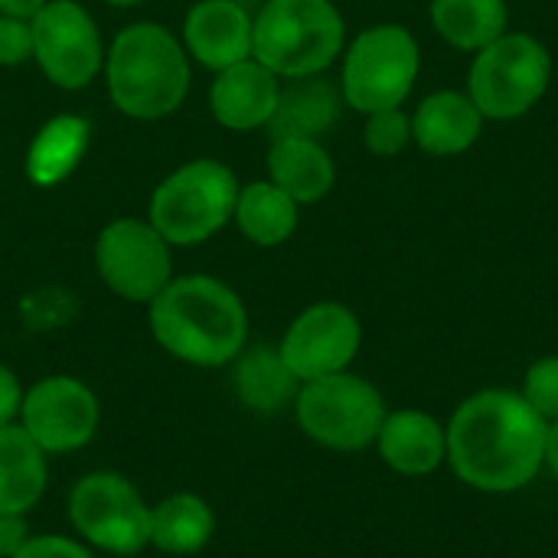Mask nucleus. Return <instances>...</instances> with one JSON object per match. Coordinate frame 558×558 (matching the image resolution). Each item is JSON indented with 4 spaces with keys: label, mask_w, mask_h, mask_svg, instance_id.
<instances>
[{
    "label": "nucleus",
    "mask_w": 558,
    "mask_h": 558,
    "mask_svg": "<svg viewBox=\"0 0 558 558\" xmlns=\"http://www.w3.org/2000/svg\"><path fill=\"white\" fill-rule=\"evenodd\" d=\"M520 396L533 405V412L543 422H549V425L558 422V353L536 360L526 369Z\"/></svg>",
    "instance_id": "nucleus-27"
},
{
    "label": "nucleus",
    "mask_w": 558,
    "mask_h": 558,
    "mask_svg": "<svg viewBox=\"0 0 558 558\" xmlns=\"http://www.w3.org/2000/svg\"><path fill=\"white\" fill-rule=\"evenodd\" d=\"M95 271L111 294L150 304L173 278L170 242L144 219H114L95 239Z\"/></svg>",
    "instance_id": "nucleus-10"
},
{
    "label": "nucleus",
    "mask_w": 558,
    "mask_h": 558,
    "mask_svg": "<svg viewBox=\"0 0 558 558\" xmlns=\"http://www.w3.org/2000/svg\"><path fill=\"white\" fill-rule=\"evenodd\" d=\"M435 33L458 52H481L510 29L507 0H428Z\"/></svg>",
    "instance_id": "nucleus-21"
},
{
    "label": "nucleus",
    "mask_w": 558,
    "mask_h": 558,
    "mask_svg": "<svg viewBox=\"0 0 558 558\" xmlns=\"http://www.w3.org/2000/svg\"><path fill=\"white\" fill-rule=\"evenodd\" d=\"M360 347L363 324L353 307L340 301H317L291 320L278 343V353L301 383H311L350 369Z\"/></svg>",
    "instance_id": "nucleus-12"
},
{
    "label": "nucleus",
    "mask_w": 558,
    "mask_h": 558,
    "mask_svg": "<svg viewBox=\"0 0 558 558\" xmlns=\"http://www.w3.org/2000/svg\"><path fill=\"white\" fill-rule=\"evenodd\" d=\"M445 432L451 471L481 494L523 490L546 468L549 422L520 392L484 389L468 396Z\"/></svg>",
    "instance_id": "nucleus-1"
},
{
    "label": "nucleus",
    "mask_w": 558,
    "mask_h": 558,
    "mask_svg": "<svg viewBox=\"0 0 558 558\" xmlns=\"http://www.w3.org/2000/svg\"><path fill=\"white\" fill-rule=\"evenodd\" d=\"M386 415L383 392L350 369L301 383L294 399L301 432L330 451H363L376 445Z\"/></svg>",
    "instance_id": "nucleus-8"
},
{
    "label": "nucleus",
    "mask_w": 558,
    "mask_h": 558,
    "mask_svg": "<svg viewBox=\"0 0 558 558\" xmlns=\"http://www.w3.org/2000/svg\"><path fill=\"white\" fill-rule=\"evenodd\" d=\"M268 180L298 206H311L333 190L337 163L317 137H271Z\"/></svg>",
    "instance_id": "nucleus-18"
},
{
    "label": "nucleus",
    "mask_w": 558,
    "mask_h": 558,
    "mask_svg": "<svg viewBox=\"0 0 558 558\" xmlns=\"http://www.w3.org/2000/svg\"><path fill=\"white\" fill-rule=\"evenodd\" d=\"M301 379L288 369L278 350L255 347L235 356V396L245 409L258 415L281 412L288 402L298 399Z\"/></svg>",
    "instance_id": "nucleus-24"
},
{
    "label": "nucleus",
    "mask_w": 558,
    "mask_h": 558,
    "mask_svg": "<svg viewBox=\"0 0 558 558\" xmlns=\"http://www.w3.org/2000/svg\"><path fill=\"white\" fill-rule=\"evenodd\" d=\"M13 558H95L92 549L69 536H29V543Z\"/></svg>",
    "instance_id": "nucleus-29"
},
{
    "label": "nucleus",
    "mask_w": 558,
    "mask_h": 558,
    "mask_svg": "<svg viewBox=\"0 0 558 558\" xmlns=\"http://www.w3.org/2000/svg\"><path fill=\"white\" fill-rule=\"evenodd\" d=\"M33 59L43 75L65 92L92 85L105 65V46L95 20L75 0H49L33 20Z\"/></svg>",
    "instance_id": "nucleus-11"
},
{
    "label": "nucleus",
    "mask_w": 558,
    "mask_h": 558,
    "mask_svg": "<svg viewBox=\"0 0 558 558\" xmlns=\"http://www.w3.org/2000/svg\"><path fill=\"white\" fill-rule=\"evenodd\" d=\"M239 180L235 173L209 157L177 167L150 193L147 222L170 245H199L226 229L235 216Z\"/></svg>",
    "instance_id": "nucleus-7"
},
{
    "label": "nucleus",
    "mask_w": 558,
    "mask_h": 558,
    "mask_svg": "<svg viewBox=\"0 0 558 558\" xmlns=\"http://www.w3.org/2000/svg\"><path fill=\"white\" fill-rule=\"evenodd\" d=\"M340 59L343 101L360 114L402 108L422 75V46L402 23H373L360 29Z\"/></svg>",
    "instance_id": "nucleus-6"
},
{
    "label": "nucleus",
    "mask_w": 558,
    "mask_h": 558,
    "mask_svg": "<svg viewBox=\"0 0 558 558\" xmlns=\"http://www.w3.org/2000/svg\"><path fill=\"white\" fill-rule=\"evenodd\" d=\"M49 0H0V13L3 16H20V20H33Z\"/></svg>",
    "instance_id": "nucleus-32"
},
{
    "label": "nucleus",
    "mask_w": 558,
    "mask_h": 558,
    "mask_svg": "<svg viewBox=\"0 0 558 558\" xmlns=\"http://www.w3.org/2000/svg\"><path fill=\"white\" fill-rule=\"evenodd\" d=\"M216 533L213 507L199 494H170L150 507V546L167 556H196Z\"/></svg>",
    "instance_id": "nucleus-23"
},
{
    "label": "nucleus",
    "mask_w": 558,
    "mask_h": 558,
    "mask_svg": "<svg viewBox=\"0 0 558 558\" xmlns=\"http://www.w3.org/2000/svg\"><path fill=\"white\" fill-rule=\"evenodd\" d=\"M105 3H111V7H137L144 0H105Z\"/></svg>",
    "instance_id": "nucleus-34"
},
{
    "label": "nucleus",
    "mask_w": 558,
    "mask_h": 558,
    "mask_svg": "<svg viewBox=\"0 0 558 558\" xmlns=\"http://www.w3.org/2000/svg\"><path fill=\"white\" fill-rule=\"evenodd\" d=\"M33 59V26L20 16L0 13V65H20Z\"/></svg>",
    "instance_id": "nucleus-28"
},
{
    "label": "nucleus",
    "mask_w": 558,
    "mask_h": 558,
    "mask_svg": "<svg viewBox=\"0 0 558 558\" xmlns=\"http://www.w3.org/2000/svg\"><path fill=\"white\" fill-rule=\"evenodd\" d=\"M343 49L347 23L330 0H268L252 16V59L278 78L324 75Z\"/></svg>",
    "instance_id": "nucleus-4"
},
{
    "label": "nucleus",
    "mask_w": 558,
    "mask_h": 558,
    "mask_svg": "<svg viewBox=\"0 0 558 558\" xmlns=\"http://www.w3.org/2000/svg\"><path fill=\"white\" fill-rule=\"evenodd\" d=\"M343 92L340 85L327 82L324 75H307V78H288L281 85L278 111L271 118V137H317L327 134L343 108Z\"/></svg>",
    "instance_id": "nucleus-19"
},
{
    "label": "nucleus",
    "mask_w": 558,
    "mask_h": 558,
    "mask_svg": "<svg viewBox=\"0 0 558 558\" xmlns=\"http://www.w3.org/2000/svg\"><path fill=\"white\" fill-rule=\"evenodd\" d=\"M111 105L137 121L173 114L190 92L186 46L160 23L121 29L105 56Z\"/></svg>",
    "instance_id": "nucleus-3"
},
{
    "label": "nucleus",
    "mask_w": 558,
    "mask_h": 558,
    "mask_svg": "<svg viewBox=\"0 0 558 558\" xmlns=\"http://www.w3.org/2000/svg\"><path fill=\"white\" fill-rule=\"evenodd\" d=\"M281 82L284 78H278L258 59H242V62L216 72V82L209 88L213 118L229 131L268 128L278 111Z\"/></svg>",
    "instance_id": "nucleus-14"
},
{
    "label": "nucleus",
    "mask_w": 558,
    "mask_h": 558,
    "mask_svg": "<svg viewBox=\"0 0 558 558\" xmlns=\"http://www.w3.org/2000/svg\"><path fill=\"white\" fill-rule=\"evenodd\" d=\"M20 425L49 458L69 454L95 438L101 425V405L82 379L46 376L23 392Z\"/></svg>",
    "instance_id": "nucleus-13"
},
{
    "label": "nucleus",
    "mask_w": 558,
    "mask_h": 558,
    "mask_svg": "<svg viewBox=\"0 0 558 558\" xmlns=\"http://www.w3.org/2000/svg\"><path fill=\"white\" fill-rule=\"evenodd\" d=\"M232 219L252 245L275 248V245H284L298 232L301 206L271 180H255V183L239 186Z\"/></svg>",
    "instance_id": "nucleus-22"
},
{
    "label": "nucleus",
    "mask_w": 558,
    "mask_h": 558,
    "mask_svg": "<svg viewBox=\"0 0 558 558\" xmlns=\"http://www.w3.org/2000/svg\"><path fill=\"white\" fill-rule=\"evenodd\" d=\"M65 510L82 543L98 553L137 556L150 546V504L124 474H85L72 487Z\"/></svg>",
    "instance_id": "nucleus-9"
},
{
    "label": "nucleus",
    "mask_w": 558,
    "mask_h": 558,
    "mask_svg": "<svg viewBox=\"0 0 558 558\" xmlns=\"http://www.w3.org/2000/svg\"><path fill=\"white\" fill-rule=\"evenodd\" d=\"M376 448L383 464L396 474L425 477L448 461V432L435 415L422 409H399L386 415Z\"/></svg>",
    "instance_id": "nucleus-17"
},
{
    "label": "nucleus",
    "mask_w": 558,
    "mask_h": 558,
    "mask_svg": "<svg viewBox=\"0 0 558 558\" xmlns=\"http://www.w3.org/2000/svg\"><path fill=\"white\" fill-rule=\"evenodd\" d=\"M549 82V46L533 33L507 29L490 46L474 52L464 92L487 121H517L526 118L546 98Z\"/></svg>",
    "instance_id": "nucleus-5"
},
{
    "label": "nucleus",
    "mask_w": 558,
    "mask_h": 558,
    "mask_svg": "<svg viewBox=\"0 0 558 558\" xmlns=\"http://www.w3.org/2000/svg\"><path fill=\"white\" fill-rule=\"evenodd\" d=\"M363 144L373 157H399L405 154V147L412 144V114L405 108H386V111H373L363 114Z\"/></svg>",
    "instance_id": "nucleus-26"
},
{
    "label": "nucleus",
    "mask_w": 558,
    "mask_h": 558,
    "mask_svg": "<svg viewBox=\"0 0 558 558\" xmlns=\"http://www.w3.org/2000/svg\"><path fill=\"white\" fill-rule=\"evenodd\" d=\"M183 46L199 65L222 72L252 59V16L235 0H199L186 13Z\"/></svg>",
    "instance_id": "nucleus-16"
},
{
    "label": "nucleus",
    "mask_w": 558,
    "mask_h": 558,
    "mask_svg": "<svg viewBox=\"0 0 558 558\" xmlns=\"http://www.w3.org/2000/svg\"><path fill=\"white\" fill-rule=\"evenodd\" d=\"M26 513H0V558H13L29 543Z\"/></svg>",
    "instance_id": "nucleus-31"
},
{
    "label": "nucleus",
    "mask_w": 558,
    "mask_h": 558,
    "mask_svg": "<svg viewBox=\"0 0 558 558\" xmlns=\"http://www.w3.org/2000/svg\"><path fill=\"white\" fill-rule=\"evenodd\" d=\"M546 468L553 471V477L558 481V422L549 425V438H546Z\"/></svg>",
    "instance_id": "nucleus-33"
},
{
    "label": "nucleus",
    "mask_w": 558,
    "mask_h": 558,
    "mask_svg": "<svg viewBox=\"0 0 558 558\" xmlns=\"http://www.w3.org/2000/svg\"><path fill=\"white\" fill-rule=\"evenodd\" d=\"M23 386L10 366L0 363V428L20 422V405H23Z\"/></svg>",
    "instance_id": "nucleus-30"
},
{
    "label": "nucleus",
    "mask_w": 558,
    "mask_h": 558,
    "mask_svg": "<svg viewBox=\"0 0 558 558\" xmlns=\"http://www.w3.org/2000/svg\"><path fill=\"white\" fill-rule=\"evenodd\" d=\"M154 340L190 366L216 369L235 363L248 340V311L219 278L183 275L147 304Z\"/></svg>",
    "instance_id": "nucleus-2"
},
{
    "label": "nucleus",
    "mask_w": 558,
    "mask_h": 558,
    "mask_svg": "<svg viewBox=\"0 0 558 558\" xmlns=\"http://www.w3.org/2000/svg\"><path fill=\"white\" fill-rule=\"evenodd\" d=\"M88 147V124L78 114H56L39 128V134L29 144L26 154V177L36 186H56L62 183Z\"/></svg>",
    "instance_id": "nucleus-25"
},
{
    "label": "nucleus",
    "mask_w": 558,
    "mask_h": 558,
    "mask_svg": "<svg viewBox=\"0 0 558 558\" xmlns=\"http://www.w3.org/2000/svg\"><path fill=\"white\" fill-rule=\"evenodd\" d=\"M49 481V454L20 422L0 428V513H29Z\"/></svg>",
    "instance_id": "nucleus-20"
},
{
    "label": "nucleus",
    "mask_w": 558,
    "mask_h": 558,
    "mask_svg": "<svg viewBox=\"0 0 558 558\" xmlns=\"http://www.w3.org/2000/svg\"><path fill=\"white\" fill-rule=\"evenodd\" d=\"M412 114V144L428 157H461L481 137L487 118L464 88H438L425 95Z\"/></svg>",
    "instance_id": "nucleus-15"
}]
</instances>
